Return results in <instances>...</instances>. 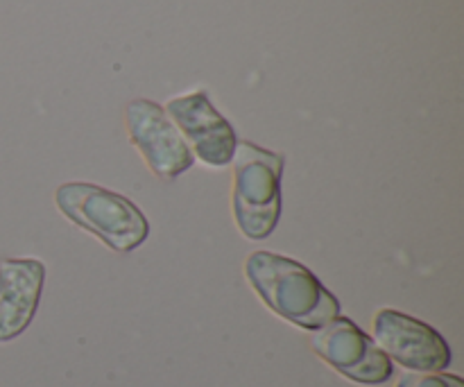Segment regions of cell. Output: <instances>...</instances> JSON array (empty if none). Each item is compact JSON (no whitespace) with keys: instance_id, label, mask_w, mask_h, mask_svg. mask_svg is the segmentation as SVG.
<instances>
[{"instance_id":"1","label":"cell","mask_w":464,"mask_h":387,"mask_svg":"<svg viewBox=\"0 0 464 387\" xmlns=\"http://www.w3.org/2000/svg\"><path fill=\"white\" fill-rule=\"evenodd\" d=\"M245 276L272 313L302 329L317 331L340 317V302L302 263L275 252H254Z\"/></svg>"},{"instance_id":"6","label":"cell","mask_w":464,"mask_h":387,"mask_svg":"<svg viewBox=\"0 0 464 387\" xmlns=\"http://www.w3.org/2000/svg\"><path fill=\"white\" fill-rule=\"evenodd\" d=\"M166 113L184 136L193 157L211 168L229 166L238 139L231 122L218 111L207 91H193L172 98L166 104Z\"/></svg>"},{"instance_id":"3","label":"cell","mask_w":464,"mask_h":387,"mask_svg":"<svg viewBox=\"0 0 464 387\" xmlns=\"http://www.w3.org/2000/svg\"><path fill=\"white\" fill-rule=\"evenodd\" d=\"M234 216L240 234L249 240L270 238L281 218V175L284 157L256 143L236 145Z\"/></svg>"},{"instance_id":"7","label":"cell","mask_w":464,"mask_h":387,"mask_svg":"<svg viewBox=\"0 0 464 387\" xmlns=\"http://www.w3.org/2000/svg\"><path fill=\"white\" fill-rule=\"evenodd\" d=\"M374 338L385 356L408 370L440 372L451 363V349L433 326L392 308L376 313Z\"/></svg>"},{"instance_id":"9","label":"cell","mask_w":464,"mask_h":387,"mask_svg":"<svg viewBox=\"0 0 464 387\" xmlns=\"http://www.w3.org/2000/svg\"><path fill=\"white\" fill-rule=\"evenodd\" d=\"M397 387H464V383L458 376L426 372V374H406Z\"/></svg>"},{"instance_id":"5","label":"cell","mask_w":464,"mask_h":387,"mask_svg":"<svg viewBox=\"0 0 464 387\" xmlns=\"http://www.w3.org/2000/svg\"><path fill=\"white\" fill-rule=\"evenodd\" d=\"M317 356L334 370L362 385H381L392 376V361L347 317H335L311 338Z\"/></svg>"},{"instance_id":"8","label":"cell","mask_w":464,"mask_h":387,"mask_svg":"<svg viewBox=\"0 0 464 387\" xmlns=\"http://www.w3.org/2000/svg\"><path fill=\"white\" fill-rule=\"evenodd\" d=\"M45 267L34 258L0 261V343L18 338L34 320Z\"/></svg>"},{"instance_id":"2","label":"cell","mask_w":464,"mask_h":387,"mask_svg":"<svg viewBox=\"0 0 464 387\" xmlns=\"http://www.w3.org/2000/svg\"><path fill=\"white\" fill-rule=\"evenodd\" d=\"M54 202L66 220L93 234L113 252L130 254L148 240V220L125 195L89 181H68L57 189Z\"/></svg>"},{"instance_id":"4","label":"cell","mask_w":464,"mask_h":387,"mask_svg":"<svg viewBox=\"0 0 464 387\" xmlns=\"http://www.w3.org/2000/svg\"><path fill=\"white\" fill-rule=\"evenodd\" d=\"M127 131L134 148L143 154L150 170L172 181L193 168L195 157L166 109L152 100H131L125 111Z\"/></svg>"}]
</instances>
